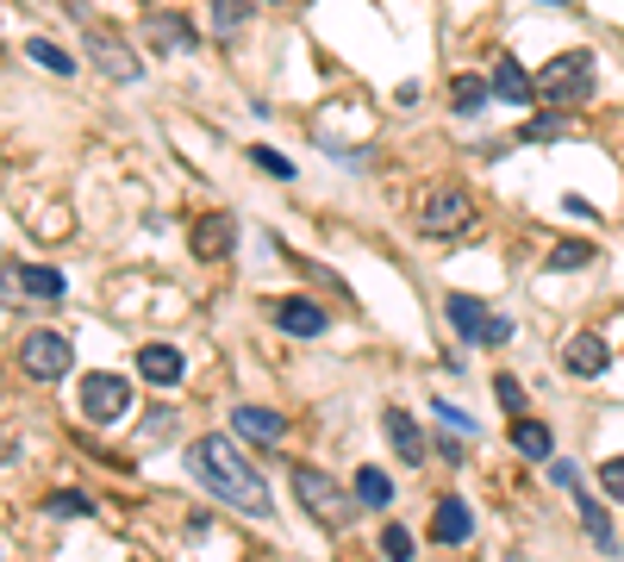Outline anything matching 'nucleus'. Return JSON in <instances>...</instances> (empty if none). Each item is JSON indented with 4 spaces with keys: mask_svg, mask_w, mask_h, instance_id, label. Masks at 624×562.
<instances>
[{
    "mask_svg": "<svg viewBox=\"0 0 624 562\" xmlns=\"http://www.w3.org/2000/svg\"><path fill=\"white\" fill-rule=\"evenodd\" d=\"M188 469H194V482L206 494H219L225 507L250 512V519H269L275 500H269V482H263V469H250V457L231 444V437H194V450H188Z\"/></svg>",
    "mask_w": 624,
    "mask_h": 562,
    "instance_id": "obj_1",
    "label": "nucleus"
},
{
    "mask_svg": "<svg viewBox=\"0 0 624 562\" xmlns=\"http://www.w3.org/2000/svg\"><path fill=\"white\" fill-rule=\"evenodd\" d=\"M288 482H294L300 507L313 512L319 525H331V532H344L349 519H356V500H349V494H344L338 482H331L324 469H313V462H294V469H288Z\"/></svg>",
    "mask_w": 624,
    "mask_h": 562,
    "instance_id": "obj_2",
    "label": "nucleus"
},
{
    "mask_svg": "<svg viewBox=\"0 0 624 562\" xmlns=\"http://www.w3.org/2000/svg\"><path fill=\"white\" fill-rule=\"evenodd\" d=\"M81 419L125 425V419H131V382L113 375V369H88V375H81Z\"/></svg>",
    "mask_w": 624,
    "mask_h": 562,
    "instance_id": "obj_3",
    "label": "nucleus"
},
{
    "mask_svg": "<svg viewBox=\"0 0 624 562\" xmlns=\"http://www.w3.org/2000/svg\"><path fill=\"white\" fill-rule=\"evenodd\" d=\"M20 369L31 382H63L75 369V344L63 332H25L20 337Z\"/></svg>",
    "mask_w": 624,
    "mask_h": 562,
    "instance_id": "obj_4",
    "label": "nucleus"
},
{
    "mask_svg": "<svg viewBox=\"0 0 624 562\" xmlns=\"http://www.w3.org/2000/svg\"><path fill=\"white\" fill-rule=\"evenodd\" d=\"M537 94H544V101H556V106L587 101V94H594V56H587V51L556 56L544 76H537Z\"/></svg>",
    "mask_w": 624,
    "mask_h": 562,
    "instance_id": "obj_5",
    "label": "nucleus"
},
{
    "mask_svg": "<svg viewBox=\"0 0 624 562\" xmlns=\"http://www.w3.org/2000/svg\"><path fill=\"white\" fill-rule=\"evenodd\" d=\"M469 219H474V201L462 194V188H437V194H424V206H419L424 238H456Z\"/></svg>",
    "mask_w": 624,
    "mask_h": 562,
    "instance_id": "obj_6",
    "label": "nucleus"
},
{
    "mask_svg": "<svg viewBox=\"0 0 624 562\" xmlns=\"http://www.w3.org/2000/svg\"><path fill=\"white\" fill-rule=\"evenodd\" d=\"M269 319H275V332H288V337H324V307L319 301H306V294H281V301H269Z\"/></svg>",
    "mask_w": 624,
    "mask_h": 562,
    "instance_id": "obj_7",
    "label": "nucleus"
},
{
    "mask_svg": "<svg viewBox=\"0 0 624 562\" xmlns=\"http://www.w3.org/2000/svg\"><path fill=\"white\" fill-rule=\"evenodd\" d=\"M88 56H94L100 76H113V81H138V76H144V69H138V56L125 51V44L100 26V20H88Z\"/></svg>",
    "mask_w": 624,
    "mask_h": 562,
    "instance_id": "obj_8",
    "label": "nucleus"
},
{
    "mask_svg": "<svg viewBox=\"0 0 624 562\" xmlns=\"http://www.w3.org/2000/svg\"><path fill=\"white\" fill-rule=\"evenodd\" d=\"M562 369H569L574 382H599L606 369H612V350H606V337L599 332H574L562 344Z\"/></svg>",
    "mask_w": 624,
    "mask_h": 562,
    "instance_id": "obj_9",
    "label": "nucleus"
},
{
    "mask_svg": "<svg viewBox=\"0 0 624 562\" xmlns=\"http://www.w3.org/2000/svg\"><path fill=\"white\" fill-rule=\"evenodd\" d=\"M231 432L250 437V444H263V450H275V444L288 437V419L269 407H231Z\"/></svg>",
    "mask_w": 624,
    "mask_h": 562,
    "instance_id": "obj_10",
    "label": "nucleus"
},
{
    "mask_svg": "<svg viewBox=\"0 0 624 562\" xmlns=\"http://www.w3.org/2000/svg\"><path fill=\"white\" fill-rule=\"evenodd\" d=\"M138 375H144L150 387H181L188 362H181L175 344H144V350H138Z\"/></svg>",
    "mask_w": 624,
    "mask_h": 562,
    "instance_id": "obj_11",
    "label": "nucleus"
},
{
    "mask_svg": "<svg viewBox=\"0 0 624 562\" xmlns=\"http://www.w3.org/2000/svg\"><path fill=\"white\" fill-rule=\"evenodd\" d=\"M381 432H387V444H394L399 462H424V432L412 425V412L387 407V412H381Z\"/></svg>",
    "mask_w": 624,
    "mask_h": 562,
    "instance_id": "obj_12",
    "label": "nucleus"
},
{
    "mask_svg": "<svg viewBox=\"0 0 624 562\" xmlns=\"http://www.w3.org/2000/svg\"><path fill=\"white\" fill-rule=\"evenodd\" d=\"M431 537H437V544H469L474 537V519H469V507H462L456 494L437 500V512H431Z\"/></svg>",
    "mask_w": 624,
    "mask_h": 562,
    "instance_id": "obj_13",
    "label": "nucleus"
},
{
    "mask_svg": "<svg viewBox=\"0 0 624 562\" xmlns=\"http://www.w3.org/2000/svg\"><path fill=\"white\" fill-rule=\"evenodd\" d=\"M444 312H449V325H456L462 337H474V344H487V325H494V312L481 307L474 294H449V301H444Z\"/></svg>",
    "mask_w": 624,
    "mask_h": 562,
    "instance_id": "obj_14",
    "label": "nucleus"
},
{
    "mask_svg": "<svg viewBox=\"0 0 624 562\" xmlns=\"http://www.w3.org/2000/svg\"><path fill=\"white\" fill-rule=\"evenodd\" d=\"M494 94H499V101H512V106L537 101V76H524L512 56H499V63H494Z\"/></svg>",
    "mask_w": 624,
    "mask_h": 562,
    "instance_id": "obj_15",
    "label": "nucleus"
},
{
    "mask_svg": "<svg viewBox=\"0 0 624 562\" xmlns=\"http://www.w3.org/2000/svg\"><path fill=\"white\" fill-rule=\"evenodd\" d=\"M231 238H238L231 213H206V219L194 226V256H225L231 251Z\"/></svg>",
    "mask_w": 624,
    "mask_h": 562,
    "instance_id": "obj_16",
    "label": "nucleus"
},
{
    "mask_svg": "<svg viewBox=\"0 0 624 562\" xmlns=\"http://www.w3.org/2000/svg\"><path fill=\"white\" fill-rule=\"evenodd\" d=\"M574 512H581V525H587V537H594L599 550H619V537H612V519H606V507H599L594 494H581V487H574Z\"/></svg>",
    "mask_w": 624,
    "mask_h": 562,
    "instance_id": "obj_17",
    "label": "nucleus"
},
{
    "mask_svg": "<svg viewBox=\"0 0 624 562\" xmlns=\"http://www.w3.org/2000/svg\"><path fill=\"white\" fill-rule=\"evenodd\" d=\"M13 281H20L25 294H38V301H63V276L44 269V263H13Z\"/></svg>",
    "mask_w": 624,
    "mask_h": 562,
    "instance_id": "obj_18",
    "label": "nucleus"
},
{
    "mask_svg": "<svg viewBox=\"0 0 624 562\" xmlns=\"http://www.w3.org/2000/svg\"><path fill=\"white\" fill-rule=\"evenodd\" d=\"M512 450L531 462H549V425H537V419H512Z\"/></svg>",
    "mask_w": 624,
    "mask_h": 562,
    "instance_id": "obj_19",
    "label": "nucleus"
},
{
    "mask_svg": "<svg viewBox=\"0 0 624 562\" xmlns=\"http://www.w3.org/2000/svg\"><path fill=\"white\" fill-rule=\"evenodd\" d=\"M25 56H31L38 69H50V76H75V56L63 51V44H50V38H25Z\"/></svg>",
    "mask_w": 624,
    "mask_h": 562,
    "instance_id": "obj_20",
    "label": "nucleus"
},
{
    "mask_svg": "<svg viewBox=\"0 0 624 562\" xmlns=\"http://www.w3.org/2000/svg\"><path fill=\"white\" fill-rule=\"evenodd\" d=\"M150 38H156L163 51H194V44H200V38H194V26H188V20H175V13H163V20L150 26Z\"/></svg>",
    "mask_w": 624,
    "mask_h": 562,
    "instance_id": "obj_21",
    "label": "nucleus"
},
{
    "mask_svg": "<svg viewBox=\"0 0 624 562\" xmlns=\"http://www.w3.org/2000/svg\"><path fill=\"white\" fill-rule=\"evenodd\" d=\"M356 500H362V507H387V500H394V482H387L381 469H356Z\"/></svg>",
    "mask_w": 624,
    "mask_h": 562,
    "instance_id": "obj_22",
    "label": "nucleus"
},
{
    "mask_svg": "<svg viewBox=\"0 0 624 562\" xmlns=\"http://www.w3.org/2000/svg\"><path fill=\"white\" fill-rule=\"evenodd\" d=\"M44 512H50V519H88L94 500H88L81 487H63V494H50V500H44Z\"/></svg>",
    "mask_w": 624,
    "mask_h": 562,
    "instance_id": "obj_23",
    "label": "nucleus"
},
{
    "mask_svg": "<svg viewBox=\"0 0 624 562\" xmlns=\"http://www.w3.org/2000/svg\"><path fill=\"white\" fill-rule=\"evenodd\" d=\"M449 106H456L462 119H469V113H481V106H487V81L462 76V81H456V88H449Z\"/></svg>",
    "mask_w": 624,
    "mask_h": 562,
    "instance_id": "obj_24",
    "label": "nucleus"
},
{
    "mask_svg": "<svg viewBox=\"0 0 624 562\" xmlns=\"http://www.w3.org/2000/svg\"><path fill=\"white\" fill-rule=\"evenodd\" d=\"M250 163L263 169V176H275V181H294V163L281 151H269V144H250Z\"/></svg>",
    "mask_w": 624,
    "mask_h": 562,
    "instance_id": "obj_25",
    "label": "nucleus"
},
{
    "mask_svg": "<svg viewBox=\"0 0 624 562\" xmlns=\"http://www.w3.org/2000/svg\"><path fill=\"white\" fill-rule=\"evenodd\" d=\"M594 263V244H562V251L549 256V269H562V276H574V269H587Z\"/></svg>",
    "mask_w": 624,
    "mask_h": 562,
    "instance_id": "obj_26",
    "label": "nucleus"
},
{
    "mask_svg": "<svg viewBox=\"0 0 624 562\" xmlns=\"http://www.w3.org/2000/svg\"><path fill=\"white\" fill-rule=\"evenodd\" d=\"M250 20V0H213V26L219 31H238Z\"/></svg>",
    "mask_w": 624,
    "mask_h": 562,
    "instance_id": "obj_27",
    "label": "nucleus"
},
{
    "mask_svg": "<svg viewBox=\"0 0 624 562\" xmlns=\"http://www.w3.org/2000/svg\"><path fill=\"white\" fill-rule=\"evenodd\" d=\"M599 487H606V494L624 507V457H606V462H599Z\"/></svg>",
    "mask_w": 624,
    "mask_h": 562,
    "instance_id": "obj_28",
    "label": "nucleus"
},
{
    "mask_svg": "<svg viewBox=\"0 0 624 562\" xmlns=\"http://www.w3.org/2000/svg\"><path fill=\"white\" fill-rule=\"evenodd\" d=\"M494 394H499V407L512 412V419H524V387L512 382V375H499V382H494Z\"/></svg>",
    "mask_w": 624,
    "mask_h": 562,
    "instance_id": "obj_29",
    "label": "nucleus"
},
{
    "mask_svg": "<svg viewBox=\"0 0 624 562\" xmlns=\"http://www.w3.org/2000/svg\"><path fill=\"white\" fill-rule=\"evenodd\" d=\"M381 550H387V562H412V537L399 532V525H387V532H381Z\"/></svg>",
    "mask_w": 624,
    "mask_h": 562,
    "instance_id": "obj_30",
    "label": "nucleus"
},
{
    "mask_svg": "<svg viewBox=\"0 0 624 562\" xmlns=\"http://www.w3.org/2000/svg\"><path fill=\"white\" fill-rule=\"evenodd\" d=\"M431 412L444 419L449 432H474V419H469V412H456V407H449V400H431Z\"/></svg>",
    "mask_w": 624,
    "mask_h": 562,
    "instance_id": "obj_31",
    "label": "nucleus"
},
{
    "mask_svg": "<svg viewBox=\"0 0 624 562\" xmlns=\"http://www.w3.org/2000/svg\"><path fill=\"white\" fill-rule=\"evenodd\" d=\"M549 482H556V487H574V462H569V457H549Z\"/></svg>",
    "mask_w": 624,
    "mask_h": 562,
    "instance_id": "obj_32",
    "label": "nucleus"
},
{
    "mask_svg": "<svg viewBox=\"0 0 624 562\" xmlns=\"http://www.w3.org/2000/svg\"><path fill=\"white\" fill-rule=\"evenodd\" d=\"M506 337H512V319H499V312H494V325H487V344H506Z\"/></svg>",
    "mask_w": 624,
    "mask_h": 562,
    "instance_id": "obj_33",
    "label": "nucleus"
}]
</instances>
